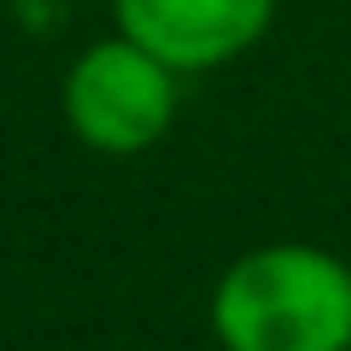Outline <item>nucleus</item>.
<instances>
[{
    "mask_svg": "<svg viewBox=\"0 0 351 351\" xmlns=\"http://www.w3.org/2000/svg\"><path fill=\"white\" fill-rule=\"evenodd\" d=\"M223 351H351V263L311 240L246 246L211 287Z\"/></svg>",
    "mask_w": 351,
    "mask_h": 351,
    "instance_id": "obj_1",
    "label": "nucleus"
},
{
    "mask_svg": "<svg viewBox=\"0 0 351 351\" xmlns=\"http://www.w3.org/2000/svg\"><path fill=\"white\" fill-rule=\"evenodd\" d=\"M64 129L100 158H141L176 129L182 112V76L164 59H152L129 36L88 41L59 82Z\"/></svg>",
    "mask_w": 351,
    "mask_h": 351,
    "instance_id": "obj_2",
    "label": "nucleus"
},
{
    "mask_svg": "<svg viewBox=\"0 0 351 351\" xmlns=\"http://www.w3.org/2000/svg\"><path fill=\"white\" fill-rule=\"evenodd\" d=\"M276 12L281 0H112V29L176 76H205L246 59L276 29Z\"/></svg>",
    "mask_w": 351,
    "mask_h": 351,
    "instance_id": "obj_3",
    "label": "nucleus"
}]
</instances>
